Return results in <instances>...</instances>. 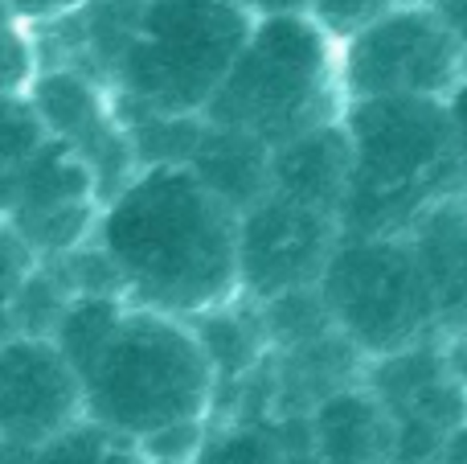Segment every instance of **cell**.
I'll return each instance as SVG.
<instances>
[{"label":"cell","mask_w":467,"mask_h":464,"mask_svg":"<svg viewBox=\"0 0 467 464\" xmlns=\"http://www.w3.org/2000/svg\"><path fill=\"white\" fill-rule=\"evenodd\" d=\"M95 243L131 304L193 321L242 296L238 214L189 164L140 169L103 206Z\"/></svg>","instance_id":"cell-1"},{"label":"cell","mask_w":467,"mask_h":464,"mask_svg":"<svg viewBox=\"0 0 467 464\" xmlns=\"http://www.w3.org/2000/svg\"><path fill=\"white\" fill-rule=\"evenodd\" d=\"M87 419L144 444L193 419H213L218 374L193 321L123 301L111 329L78 366Z\"/></svg>","instance_id":"cell-2"},{"label":"cell","mask_w":467,"mask_h":464,"mask_svg":"<svg viewBox=\"0 0 467 464\" xmlns=\"http://www.w3.org/2000/svg\"><path fill=\"white\" fill-rule=\"evenodd\" d=\"M345 235H406L431 206L460 194L451 120L443 99H353Z\"/></svg>","instance_id":"cell-3"},{"label":"cell","mask_w":467,"mask_h":464,"mask_svg":"<svg viewBox=\"0 0 467 464\" xmlns=\"http://www.w3.org/2000/svg\"><path fill=\"white\" fill-rule=\"evenodd\" d=\"M345 107L340 37H332L312 13H271L254 16L202 115L275 148L307 128L340 120Z\"/></svg>","instance_id":"cell-4"},{"label":"cell","mask_w":467,"mask_h":464,"mask_svg":"<svg viewBox=\"0 0 467 464\" xmlns=\"http://www.w3.org/2000/svg\"><path fill=\"white\" fill-rule=\"evenodd\" d=\"M254 13L234 0H144L111 66L119 111L202 115L246 41Z\"/></svg>","instance_id":"cell-5"},{"label":"cell","mask_w":467,"mask_h":464,"mask_svg":"<svg viewBox=\"0 0 467 464\" xmlns=\"http://www.w3.org/2000/svg\"><path fill=\"white\" fill-rule=\"evenodd\" d=\"M320 296L365 362L439 342V317L410 235H340Z\"/></svg>","instance_id":"cell-6"},{"label":"cell","mask_w":467,"mask_h":464,"mask_svg":"<svg viewBox=\"0 0 467 464\" xmlns=\"http://www.w3.org/2000/svg\"><path fill=\"white\" fill-rule=\"evenodd\" d=\"M467 74L451 29L431 0H398L340 37L345 99H447Z\"/></svg>","instance_id":"cell-7"},{"label":"cell","mask_w":467,"mask_h":464,"mask_svg":"<svg viewBox=\"0 0 467 464\" xmlns=\"http://www.w3.org/2000/svg\"><path fill=\"white\" fill-rule=\"evenodd\" d=\"M340 218L291 197L266 194L258 206L238 214V276L246 301L316 288L340 243Z\"/></svg>","instance_id":"cell-8"},{"label":"cell","mask_w":467,"mask_h":464,"mask_svg":"<svg viewBox=\"0 0 467 464\" xmlns=\"http://www.w3.org/2000/svg\"><path fill=\"white\" fill-rule=\"evenodd\" d=\"M29 103L54 140L82 156L99 181L103 206L140 173L131 136L115 111V95L87 66H37L29 82Z\"/></svg>","instance_id":"cell-9"},{"label":"cell","mask_w":467,"mask_h":464,"mask_svg":"<svg viewBox=\"0 0 467 464\" xmlns=\"http://www.w3.org/2000/svg\"><path fill=\"white\" fill-rule=\"evenodd\" d=\"M82 416V383L54 337L13 333L0 345V448H37Z\"/></svg>","instance_id":"cell-10"},{"label":"cell","mask_w":467,"mask_h":464,"mask_svg":"<svg viewBox=\"0 0 467 464\" xmlns=\"http://www.w3.org/2000/svg\"><path fill=\"white\" fill-rule=\"evenodd\" d=\"M99 214H103V194L90 164L49 136L25 173L5 222L33 251V259H54L95 238Z\"/></svg>","instance_id":"cell-11"},{"label":"cell","mask_w":467,"mask_h":464,"mask_svg":"<svg viewBox=\"0 0 467 464\" xmlns=\"http://www.w3.org/2000/svg\"><path fill=\"white\" fill-rule=\"evenodd\" d=\"M320 464H398V419L369 383H348L307 411Z\"/></svg>","instance_id":"cell-12"},{"label":"cell","mask_w":467,"mask_h":464,"mask_svg":"<svg viewBox=\"0 0 467 464\" xmlns=\"http://www.w3.org/2000/svg\"><path fill=\"white\" fill-rule=\"evenodd\" d=\"M348 173H353V144H348L345 115L271 148V194L324 210L332 218H340L345 210Z\"/></svg>","instance_id":"cell-13"},{"label":"cell","mask_w":467,"mask_h":464,"mask_svg":"<svg viewBox=\"0 0 467 464\" xmlns=\"http://www.w3.org/2000/svg\"><path fill=\"white\" fill-rule=\"evenodd\" d=\"M410 247L427 276L439 317V342L467 333V206L463 197L431 206L410 230Z\"/></svg>","instance_id":"cell-14"},{"label":"cell","mask_w":467,"mask_h":464,"mask_svg":"<svg viewBox=\"0 0 467 464\" xmlns=\"http://www.w3.org/2000/svg\"><path fill=\"white\" fill-rule=\"evenodd\" d=\"M193 464H320L312 448L307 416L287 411H254L226 416L210 424L202 457Z\"/></svg>","instance_id":"cell-15"},{"label":"cell","mask_w":467,"mask_h":464,"mask_svg":"<svg viewBox=\"0 0 467 464\" xmlns=\"http://www.w3.org/2000/svg\"><path fill=\"white\" fill-rule=\"evenodd\" d=\"M189 169L202 177L205 189L222 197L234 214H246L271 194V144L246 136V132L218 128L205 120Z\"/></svg>","instance_id":"cell-16"},{"label":"cell","mask_w":467,"mask_h":464,"mask_svg":"<svg viewBox=\"0 0 467 464\" xmlns=\"http://www.w3.org/2000/svg\"><path fill=\"white\" fill-rule=\"evenodd\" d=\"M193 329H197V337H202L205 353H210V362H213L218 395L230 391V386H238L242 378H250L266 358H271V342H266V333H263L258 304L246 301V296L193 317Z\"/></svg>","instance_id":"cell-17"},{"label":"cell","mask_w":467,"mask_h":464,"mask_svg":"<svg viewBox=\"0 0 467 464\" xmlns=\"http://www.w3.org/2000/svg\"><path fill=\"white\" fill-rule=\"evenodd\" d=\"M0 464H152L136 440L82 416L37 448H0Z\"/></svg>","instance_id":"cell-18"},{"label":"cell","mask_w":467,"mask_h":464,"mask_svg":"<svg viewBox=\"0 0 467 464\" xmlns=\"http://www.w3.org/2000/svg\"><path fill=\"white\" fill-rule=\"evenodd\" d=\"M46 140L49 132L25 90L0 95V218L13 210L16 189H21L29 164L37 161V153L46 148Z\"/></svg>","instance_id":"cell-19"},{"label":"cell","mask_w":467,"mask_h":464,"mask_svg":"<svg viewBox=\"0 0 467 464\" xmlns=\"http://www.w3.org/2000/svg\"><path fill=\"white\" fill-rule=\"evenodd\" d=\"M119 120L131 136V153H136L140 169H152V164H189V156H193L202 128H205V115L119 111Z\"/></svg>","instance_id":"cell-20"},{"label":"cell","mask_w":467,"mask_h":464,"mask_svg":"<svg viewBox=\"0 0 467 464\" xmlns=\"http://www.w3.org/2000/svg\"><path fill=\"white\" fill-rule=\"evenodd\" d=\"M258 304V317H263V333L271 342V353L279 350H296V345H307L316 337H328L332 317H328V304L320 296V284L316 288H291V292L279 296H266Z\"/></svg>","instance_id":"cell-21"},{"label":"cell","mask_w":467,"mask_h":464,"mask_svg":"<svg viewBox=\"0 0 467 464\" xmlns=\"http://www.w3.org/2000/svg\"><path fill=\"white\" fill-rule=\"evenodd\" d=\"M74 292L66 288V279L57 276V268L49 259H37L25 271L21 288L13 292V333H29V337H54L57 321L66 317Z\"/></svg>","instance_id":"cell-22"},{"label":"cell","mask_w":467,"mask_h":464,"mask_svg":"<svg viewBox=\"0 0 467 464\" xmlns=\"http://www.w3.org/2000/svg\"><path fill=\"white\" fill-rule=\"evenodd\" d=\"M37 66H41V58H37L33 25H25L21 16L8 8V0H0V95H21V90H29Z\"/></svg>","instance_id":"cell-23"},{"label":"cell","mask_w":467,"mask_h":464,"mask_svg":"<svg viewBox=\"0 0 467 464\" xmlns=\"http://www.w3.org/2000/svg\"><path fill=\"white\" fill-rule=\"evenodd\" d=\"M394 5L398 0H312V16L332 37H348L353 29H361L365 21H373L378 13H386Z\"/></svg>","instance_id":"cell-24"},{"label":"cell","mask_w":467,"mask_h":464,"mask_svg":"<svg viewBox=\"0 0 467 464\" xmlns=\"http://www.w3.org/2000/svg\"><path fill=\"white\" fill-rule=\"evenodd\" d=\"M447 103V120H451V144H455V177H460V197L467 206V74L451 87Z\"/></svg>","instance_id":"cell-25"},{"label":"cell","mask_w":467,"mask_h":464,"mask_svg":"<svg viewBox=\"0 0 467 464\" xmlns=\"http://www.w3.org/2000/svg\"><path fill=\"white\" fill-rule=\"evenodd\" d=\"M8 8L25 25H49V21H62V16L78 13L82 0H8Z\"/></svg>","instance_id":"cell-26"},{"label":"cell","mask_w":467,"mask_h":464,"mask_svg":"<svg viewBox=\"0 0 467 464\" xmlns=\"http://www.w3.org/2000/svg\"><path fill=\"white\" fill-rule=\"evenodd\" d=\"M435 5V13L443 16V25L451 29L455 46H460L463 62H467V0H431Z\"/></svg>","instance_id":"cell-27"},{"label":"cell","mask_w":467,"mask_h":464,"mask_svg":"<svg viewBox=\"0 0 467 464\" xmlns=\"http://www.w3.org/2000/svg\"><path fill=\"white\" fill-rule=\"evenodd\" d=\"M246 8L254 16H271V13H312V0H246Z\"/></svg>","instance_id":"cell-28"},{"label":"cell","mask_w":467,"mask_h":464,"mask_svg":"<svg viewBox=\"0 0 467 464\" xmlns=\"http://www.w3.org/2000/svg\"><path fill=\"white\" fill-rule=\"evenodd\" d=\"M13 337V317H8V309H0V345Z\"/></svg>","instance_id":"cell-29"}]
</instances>
